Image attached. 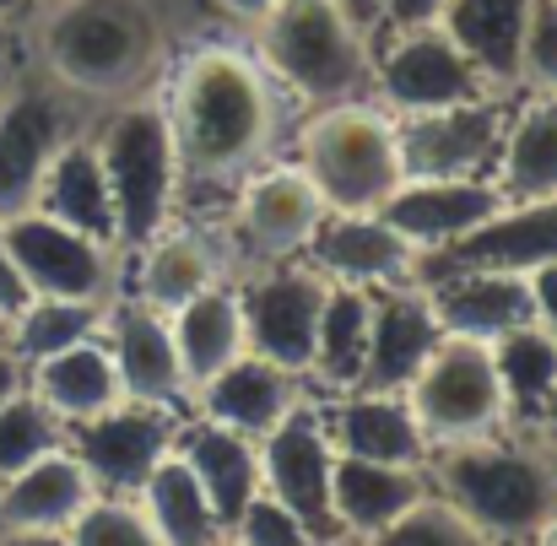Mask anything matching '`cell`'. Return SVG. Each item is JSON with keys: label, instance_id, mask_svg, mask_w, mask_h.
I'll return each instance as SVG.
<instances>
[{"label": "cell", "instance_id": "ac0fdd59", "mask_svg": "<svg viewBox=\"0 0 557 546\" xmlns=\"http://www.w3.org/2000/svg\"><path fill=\"white\" fill-rule=\"evenodd\" d=\"M103 342H109V358H114L125 400L169 406V411L189 406V379L180 368V352H174L169 314L147 309L141 298H109Z\"/></svg>", "mask_w": 557, "mask_h": 546}, {"label": "cell", "instance_id": "ffe728a7", "mask_svg": "<svg viewBox=\"0 0 557 546\" xmlns=\"http://www.w3.org/2000/svg\"><path fill=\"white\" fill-rule=\"evenodd\" d=\"M444 342V325L433 314V298L422 282L406 287H379L373 293V325H369V358L358 389H389L406 395L422 363L433 358V347Z\"/></svg>", "mask_w": 557, "mask_h": 546}, {"label": "cell", "instance_id": "2e32d148", "mask_svg": "<svg viewBox=\"0 0 557 546\" xmlns=\"http://www.w3.org/2000/svg\"><path fill=\"white\" fill-rule=\"evenodd\" d=\"M298 260H309L325 282H347L369 293L417 282V249L379 211H325V222L314 227Z\"/></svg>", "mask_w": 557, "mask_h": 546}, {"label": "cell", "instance_id": "603a6c76", "mask_svg": "<svg viewBox=\"0 0 557 546\" xmlns=\"http://www.w3.org/2000/svg\"><path fill=\"white\" fill-rule=\"evenodd\" d=\"M422 287L433 298V314H438L444 336H466V342L493 347L498 336L536 320L525 271H449V276L422 282Z\"/></svg>", "mask_w": 557, "mask_h": 546}, {"label": "cell", "instance_id": "d590c367", "mask_svg": "<svg viewBox=\"0 0 557 546\" xmlns=\"http://www.w3.org/2000/svg\"><path fill=\"white\" fill-rule=\"evenodd\" d=\"M493 368L504 379V395H509V411H515V427H531L536 433V417L547 406V395L557 389V336L547 325H520L509 336L493 342Z\"/></svg>", "mask_w": 557, "mask_h": 546}, {"label": "cell", "instance_id": "d4e9b609", "mask_svg": "<svg viewBox=\"0 0 557 546\" xmlns=\"http://www.w3.org/2000/svg\"><path fill=\"white\" fill-rule=\"evenodd\" d=\"M174 455L185 460L189 471H195V482L206 487V498H211V509H216V520H222V531L238 520V509L260 493V449H255V438H244V433H233V427H222V422H211V417H180V427H174Z\"/></svg>", "mask_w": 557, "mask_h": 546}, {"label": "cell", "instance_id": "f907efd6", "mask_svg": "<svg viewBox=\"0 0 557 546\" xmlns=\"http://www.w3.org/2000/svg\"><path fill=\"white\" fill-rule=\"evenodd\" d=\"M536 433H542L547 444H553V438H557V389H553V395H547V406H542V417H536Z\"/></svg>", "mask_w": 557, "mask_h": 546}, {"label": "cell", "instance_id": "30bf717a", "mask_svg": "<svg viewBox=\"0 0 557 546\" xmlns=\"http://www.w3.org/2000/svg\"><path fill=\"white\" fill-rule=\"evenodd\" d=\"M5 233V255L22 276V287L33 298H87V303H109L114 276L125 265V255L92 233H76L44 211H16L0 222Z\"/></svg>", "mask_w": 557, "mask_h": 546}, {"label": "cell", "instance_id": "681fc988", "mask_svg": "<svg viewBox=\"0 0 557 546\" xmlns=\"http://www.w3.org/2000/svg\"><path fill=\"white\" fill-rule=\"evenodd\" d=\"M16 384H22V368H16V358H11V352H0V400H5Z\"/></svg>", "mask_w": 557, "mask_h": 546}, {"label": "cell", "instance_id": "836d02e7", "mask_svg": "<svg viewBox=\"0 0 557 546\" xmlns=\"http://www.w3.org/2000/svg\"><path fill=\"white\" fill-rule=\"evenodd\" d=\"M369 325H373V293L369 287H347L331 282L325 309H320V336H314V363L309 379L331 395L358 389L363 358H369Z\"/></svg>", "mask_w": 557, "mask_h": 546}, {"label": "cell", "instance_id": "6da1fadb", "mask_svg": "<svg viewBox=\"0 0 557 546\" xmlns=\"http://www.w3.org/2000/svg\"><path fill=\"white\" fill-rule=\"evenodd\" d=\"M180 179L195 189H238L265 163L276 136V82L238 44H189L163 92Z\"/></svg>", "mask_w": 557, "mask_h": 546}, {"label": "cell", "instance_id": "816d5d0a", "mask_svg": "<svg viewBox=\"0 0 557 546\" xmlns=\"http://www.w3.org/2000/svg\"><path fill=\"white\" fill-rule=\"evenodd\" d=\"M525 546H557V509L531 531V536H525Z\"/></svg>", "mask_w": 557, "mask_h": 546}, {"label": "cell", "instance_id": "cb8c5ba5", "mask_svg": "<svg viewBox=\"0 0 557 546\" xmlns=\"http://www.w3.org/2000/svg\"><path fill=\"white\" fill-rule=\"evenodd\" d=\"M428 493H433L428 487V471L336 455L331 460V520H336V542H369L384 525H395Z\"/></svg>", "mask_w": 557, "mask_h": 546}, {"label": "cell", "instance_id": "f35d334b", "mask_svg": "<svg viewBox=\"0 0 557 546\" xmlns=\"http://www.w3.org/2000/svg\"><path fill=\"white\" fill-rule=\"evenodd\" d=\"M71 546H163V536L152 531V520L141 514L136 498H109L98 493L65 531Z\"/></svg>", "mask_w": 557, "mask_h": 546}, {"label": "cell", "instance_id": "ba28073f", "mask_svg": "<svg viewBox=\"0 0 557 546\" xmlns=\"http://www.w3.org/2000/svg\"><path fill=\"white\" fill-rule=\"evenodd\" d=\"M487 92L493 87L476 76V65L449 44V33L438 22L373 38V103L395 120L455 109V103H471Z\"/></svg>", "mask_w": 557, "mask_h": 546}, {"label": "cell", "instance_id": "f6af8a7d", "mask_svg": "<svg viewBox=\"0 0 557 546\" xmlns=\"http://www.w3.org/2000/svg\"><path fill=\"white\" fill-rule=\"evenodd\" d=\"M211 5H216L222 16H233L238 27H255V22H260V16H265L276 0H211Z\"/></svg>", "mask_w": 557, "mask_h": 546}, {"label": "cell", "instance_id": "d6a6232c", "mask_svg": "<svg viewBox=\"0 0 557 546\" xmlns=\"http://www.w3.org/2000/svg\"><path fill=\"white\" fill-rule=\"evenodd\" d=\"M136 504H141V514L152 520V531L163 536V546H222L227 542V531H222V520H216L206 487L195 482V471H189L174 449L152 466V476L141 482Z\"/></svg>", "mask_w": 557, "mask_h": 546}, {"label": "cell", "instance_id": "f546056e", "mask_svg": "<svg viewBox=\"0 0 557 546\" xmlns=\"http://www.w3.org/2000/svg\"><path fill=\"white\" fill-rule=\"evenodd\" d=\"M136 282H131V298H141L147 309L158 314H174L180 303H189L195 293H206L211 282H222V255L206 233H185V227H163L152 244H141L136 255Z\"/></svg>", "mask_w": 557, "mask_h": 546}, {"label": "cell", "instance_id": "8d00e7d4", "mask_svg": "<svg viewBox=\"0 0 557 546\" xmlns=\"http://www.w3.org/2000/svg\"><path fill=\"white\" fill-rule=\"evenodd\" d=\"M54 449H65V422L27 384H16L0 400V476H11V471H22V466H33Z\"/></svg>", "mask_w": 557, "mask_h": 546}, {"label": "cell", "instance_id": "5b68a950", "mask_svg": "<svg viewBox=\"0 0 557 546\" xmlns=\"http://www.w3.org/2000/svg\"><path fill=\"white\" fill-rule=\"evenodd\" d=\"M92 147H98L109 200H114V244H120V255H136L174 222V206L185 189L163 98L131 92V98L109 103L103 125L92 131Z\"/></svg>", "mask_w": 557, "mask_h": 546}, {"label": "cell", "instance_id": "52a82bcc", "mask_svg": "<svg viewBox=\"0 0 557 546\" xmlns=\"http://www.w3.org/2000/svg\"><path fill=\"white\" fill-rule=\"evenodd\" d=\"M411 417L422 422L433 449L449 444H476L493 433L515 427L504 379L493 368V347L487 342H466V336H444L433 347V358L422 363V373L406 389Z\"/></svg>", "mask_w": 557, "mask_h": 546}, {"label": "cell", "instance_id": "7bdbcfd3", "mask_svg": "<svg viewBox=\"0 0 557 546\" xmlns=\"http://www.w3.org/2000/svg\"><path fill=\"white\" fill-rule=\"evenodd\" d=\"M525 282H531L536 325H547V331L557 336V260H542V265H531V271H525Z\"/></svg>", "mask_w": 557, "mask_h": 546}, {"label": "cell", "instance_id": "ab89813d", "mask_svg": "<svg viewBox=\"0 0 557 546\" xmlns=\"http://www.w3.org/2000/svg\"><path fill=\"white\" fill-rule=\"evenodd\" d=\"M227 546H325L282 498H271L265 487L238 509V520L227 525Z\"/></svg>", "mask_w": 557, "mask_h": 546}, {"label": "cell", "instance_id": "e0dca14e", "mask_svg": "<svg viewBox=\"0 0 557 546\" xmlns=\"http://www.w3.org/2000/svg\"><path fill=\"white\" fill-rule=\"evenodd\" d=\"M504 189L493 179H400L389 189V200L379 206V216L422 255L449 249L455 238L487 227L504 211Z\"/></svg>", "mask_w": 557, "mask_h": 546}, {"label": "cell", "instance_id": "8992f818", "mask_svg": "<svg viewBox=\"0 0 557 546\" xmlns=\"http://www.w3.org/2000/svg\"><path fill=\"white\" fill-rule=\"evenodd\" d=\"M298 152L304 174L320 184L331 211H379L389 189L406 179L395 114H384L373 98L314 109V120L298 136Z\"/></svg>", "mask_w": 557, "mask_h": 546}, {"label": "cell", "instance_id": "7c38bea8", "mask_svg": "<svg viewBox=\"0 0 557 546\" xmlns=\"http://www.w3.org/2000/svg\"><path fill=\"white\" fill-rule=\"evenodd\" d=\"M174 427H180V411L120 400V406H109V411H98L87 422H71L65 427V444L87 466V476H92L98 493L136 498L141 482L152 476V466L174 449Z\"/></svg>", "mask_w": 557, "mask_h": 546}, {"label": "cell", "instance_id": "b9f144b4", "mask_svg": "<svg viewBox=\"0 0 557 546\" xmlns=\"http://www.w3.org/2000/svg\"><path fill=\"white\" fill-rule=\"evenodd\" d=\"M444 0H384V16H379V33H400V27H428L438 22ZM373 33V38H379Z\"/></svg>", "mask_w": 557, "mask_h": 546}, {"label": "cell", "instance_id": "8fae6325", "mask_svg": "<svg viewBox=\"0 0 557 546\" xmlns=\"http://www.w3.org/2000/svg\"><path fill=\"white\" fill-rule=\"evenodd\" d=\"M331 282L309 260H265L260 276L238 287L244 309V347L265 363L304 373L314 363V336H320V309H325Z\"/></svg>", "mask_w": 557, "mask_h": 546}, {"label": "cell", "instance_id": "f5cc1de1", "mask_svg": "<svg viewBox=\"0 0 557 546\" xmlns=\"http://www.w3.org/2000/svg\"><path fill=\"white\" fill-rule=\"evenodd\" d=\"M33 5H38V0H0V16H5V22H22Z\"/></svg>", "mask_w": 557, "mask_h": 546}, {"label": "cell", "instance_id": "11a10c76", "mask_svg": "<svg viewBox=\"0 0 557 546\" xmlns=\"http://www.w3.org/2000/svg\"><path fill=\"white\" fill-rule=\"evenodd\" d=\"M553 455H557V438H553Z\"/></svg>", "mask_w": 557, "mask_h": 546}, {"label": "cell", "instance_id": "d6986e66", "mask_svg": "<svg viewBox=\"0 0 557 546\" xmlns=\"http://www.w3.org/2000/svg\"><path fill=\"white\" fill-rule=\"evenodd\" d=\"M542 260H557V195L504 206L487 227L455 238L438 255H422L417 282H438L449 271H531Z\"/></svg>", "mask_w": 557, "mask_h": 546}, {"label": "cell", "instance_id": "e575fe53", "mask_svg": "<svg viewBox=\"0 0 557 546\" xmlns=\"http://www.w3.org/2000/svg\"><path fill=\"white\" fill-rule=\"evenodd\" d=\"M109 303H87V298H27L11 320H5V352L16 368H33L87 336H103Z\"/></svg>", "mask_w": 557, "mask_h": 546}, {"label": "cell", "instance_id": "83f0119b", "mask_svg": "<svg viewBox=\"0 0 557 546\" xmlns=\"http://www.w3.org/2000/svg\"><path fill=\"white\" fill-rule=\"evenodd\" d=\"M22 384H27L65 427H71V422H87V417H98V411H109V406L125 400L103 336H87V342H76V347H65V352H54V358H44V363L22 368Z\"/></svg>", "mask_w": 557, "mask_h": 546}, {"label": "cell", "instance_id": "9f6ffc18", "mask_svg": "<svg viewBox=\"0 0 557 546\" xmlns=\"http://www.w3.org/2000/svg\"><path fill=\"white\" fill-rule=\"evenodd\" d=\"M222 546H227V542H222Z\"/></svg>", "mask_w": 557, "mask_h": 546}, {"label": "cell", "instance_id": "3957f363", "mask_svg": "<svg viewBox=\"0 0 557 546\" xmlns=\"http://www.w3.org/2000/svg\"><path fill=\"white\" fill-rule=\"evenodd\" d=\"M428 487L449 498L487 542L525 546V536L557 509V455L531 427H509L476 444L433 449Z\"/></svg>", "mask_w": 557, "mask_h": 546}, {"label": "cell", "instance_id": "ee69618b", "mask_svg": "<svg viewBox=\"0 0 557 546\" xmlns=\"http://www.w3.org/2000/svg\"><path fill=\"white\" fill-rule=\"evenodd\" d=\"M27 298H33V293L22 287V276H16V265H11V255H5V233H0V320H11Z\"/></svg>", "mask_w": 557, "mask_h": 546}, {"label": "cell", "instance_id": "484cf974", "mask_svg": "<svg viewBox=\"0 0 557 546\" xmlns=\"http://www.w3.org/2000/svg\"><path fill=\"white\" fill-rule=\"evenodd\" d=\"M98 498L87 466L65 449L0 476V531H71V520Z\"/></svg>", "mask_w": 557, "mask_h": 546}, {"label": "cell", "instance_id": "74e56055", "mask_svg": "<svg viewBox=\"0 0 557 546\" xmlns=\"http://www.w3.org/2000/svg\"><path fill=\"white\" fill-rule=\"evenodd\" d=\"M363 546H498V542H487L449 498L428 493V498H417L395 525H384V531L369 536Z\"/></svg>", "mask_w": 557, "mask_h": 546}, {"label": "cell", "instance_id": "7a4b0ae2", "mask_svg": "<svg viewBox=\"0 0 557 546\" xmlns=\"http://www.w3.org/2000/svg\"><path fill=\"white\" fill-rule=\"evenodd\" d=\"M163 11L158 0H38L33 54L49 82L71 98L120 103L147 92L163 65Z\"/></svg>", "mask_w": 557, "mask_h": 546}, {"label": "cell", "instance_id": "4316f807", "mask_svg": "<svg viewBox=\"0 0 557 546\" xmlns=\"http://www.w3.org/2000/svg\"><path fill=\"white\" fill-rule=\"evenodd\" d=\"M531 0H444L438 27L449 44L476 65L493 92L520 87V38H525Z\"/></svg>", "mask_w": 557, "mask_h": 546}, {"label": "cell", "instance_id": "277c9868", "mask_svg": "<svg viewBox=\"0 0 557 546\" xmlns=\"http://www.w3.org/2000/svg\"><path fill=\"white\" fill-rule=\"evenodd\" d=\"M249 38L265 76L309 109L373 98V38L336 0H276Z\"/></svg>", "mask_w": 557, "mask_h": 546}, {"label": "cell", "instance_id": "5bb4252c", "mask_svg": "<svg viewBox=\"0 0 557 546\" xmlns=\"http://www.w3.org/2000/svg\"><path fill=\"white\" fill-rule=\"evenodd\" d=\"M260 487L282 498L325 546H336V520H331V427L320 406H293L260 444Z\"/></svg>", "mask_w": 557, "mask_h": 546}, {"label": "cell", "instance_id": "c3c4849f", "mask_svg": "<svg viewBox=\"0 0 557 546\" xmlns=\"http://www.w3.org/2000/svg\"><path fill=\"white\" fill-rule=\"evenodd\" d=\"M0 546H71L65 531H0Z\"/></svg>", "mask_w": 557, "mask_h": 546}, {"label": "cell", "instance_id": "4dcf8cb0", "mask_svg": "<svg viewBox=\"0 0 557 546\" xmlns=\"http://www.w3.org/2000/svg\"><path fill=\"white\" fill-rule=\"evenodd\" d=\"M493 184L504 189L509 206L557 195V92H531L504 120Z\"/></svg>", "mask_w": 557, "mask_h": 546}, {"label": "cell", "instance_id": "9c48e42d", "mask_svg": "<svg viewBox=\"0 0 557 546\" xmlns=\"http://www.w3.org/2000/svg\"><path fill=\"white\" fill-rule=\"evenodd\" d=\"M76 103L82 98H71L44 71H27V76L16 71L11 87L0 92V222L33 206L49 158L71 136H82Z\"/></svg>", "mask_w": 557, "mask_h": 546}, {"label": "cell", "instance_id": "bcb514c9", "mask_svg": "<svg viewBox=\"0 0 557 546\" xmlns=\"http://www.w3.org/2000/svg\"><path fill=\"white\" fill-rule=\"evenodd\" d=\"M22 65H16V22H5L0 16V92L11 87V76H16Z\"/></svg>", "mask_w": 557, "mask_h": 546}, {"label": "cell", "instance_id": "f1b7e54d", "mask_svg": "<svg viewBox=\"0 0 557 546\" xmlns=\"http://www.w3.org/2000/svg\"><path fill=\"white\" fill-rule=\"evenodd\" d=\"M27 211H44V216H54V222L76 227V233H92V238L114 244V200H109V179H103L92 136H71L49 158V169H44L38 195H33Z\"/></svg>", "mask_w": 557, "mask_h": 546}, {"label": "cell", "instance_id": "9a60e30c", "mask_svg": "<svg viewBox=\"0 0 557 546\" xmlns=\"http://www.w3.org/2000/svg\"><path fill=\"white\" fill-rule=\"evenodd\" d=\"M238 195V238L260 260H293L309 249L314 227L325 222V195L304 174V163H271L244 174Z\"/></svg>", "mask_w": 557, "mask_h": 546}, {"label": "cell", "instance_id": "7402d4cb", "mask_svg": "<svg viewBox=\"0 0 557 546\" xmlns=\"http://www.w3.org/2000/svg\"><path fill=\"white\" fill-rule=\"evenodd\" d=\"M325 427H331L336 455L411 466V471H428V460H433V444H428L422 422L411 417V400L389 395V389H347V395H336V406L325 411Z\"/></svg>", "mask_w": 557, "mask_h": 546}, {"label": "cell", "instance_id": "7dc6e473", "mask_svg": "<svg viewBox=\"0 0 557 546\" xmlns=\"http://www.w3.org/2000/svg\"><path fill=\"white\" fill-rule=\"evenodd\" d=\"M336 5H342V11H347V16H352V22H358V27H363V33H379V16H384V0H336Z\"/></svg>", "mask_w": 557, "mask_h": 546}, {"label": "cell", "instance_id": "db71d44e", "mask_svg": "<svg viewBox=\"0 0 557 546\" xmlns=\"http://www.w3.org/2000/svg\"><path fill=\"white\" fill-rule=\"evenodd\" d=\"M0 352H5V320H0Z\"/></svg>", "mask_w": 557, "mask_h": 546}, {"label": "cell", "instance_id": "44dd1931", "mask_svg": "<svg viewBox=\"0 0 557 546\" xmlns=\"http://www.w3.org/2000/svg\"><path fill=\"white\" fill-rule=\"evenodd\" d=\"M189 400H195L200 417H211V422H222V427H233V433L260 444L309 395H304V373H287V368L265 363L255 352H238L227 368H216Z\"/></svg>", "mask_w": 557, "mask_h": 546}, {"label": "cell", "instance_id": "1f68e13d", "mask_svg": "<svg viewBox=\"0 0 557 546\" xmlns=\"http://www.w3.org/2000/svg\"><path fill=\"white\" fill-rule=\"evenodd\" d=\"M169 331H174V352H180V368L189 379V395L216 373L227 368L244 347V309H238V287L227 282H211L206 293H195L189 303H180L169 314Z\"/></svg>", "mask_w": 557, "mask_h": 546}, {"label": "cell", "instance_id": "60d3db41", "mask_svg": "<svg viewBox=\"0 0 557 546\" xmlns=\"http://www.w3.org/2000/svg\"><path fill=\"white\" fill-rule=\"evenodd\" d=\"M520 87L557 92V0H531L525 38H520Z\"/></svg>", "mask_w": 557, "mask_h": 546}, {"label": "cell", "instance_id": "4fadbf2b", "mask_svg": "<svg viewBox=\"0 0 557 546\" xmlns=\"http://www.w3.org/2000/svg\"><path fill=\"white\" fill-rule=\"evenodd\" d=\"M504 120L509 114L493 92L471 98V103H455V109L395 120L406 179H493Z\"/></svg>", "mask_w": 557, "mask_h": 546}]
</instances>
